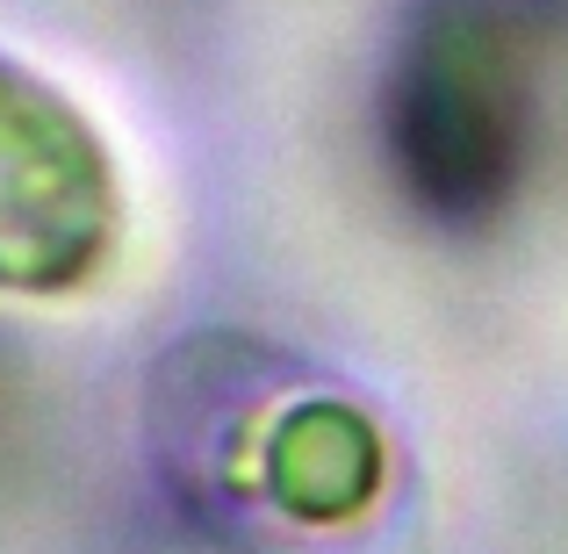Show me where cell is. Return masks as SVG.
Instances as JSON below:
<instances>
[{
  "label": "cell",
  "mask_w": 568,
  "mask_h": 554,
  "mask_svg": "<svg viewBox=\"0 0 568 554\" xmlns=\"http://www.w3.org/2000/svg\"><path fill=\"white\" fill-rule=\"evenodd\" d=\"M123 173L94 115L0 51V295H80L123 245Z\"/></svg>",
  "instance_id": "cell-1"
}]
</instances>
